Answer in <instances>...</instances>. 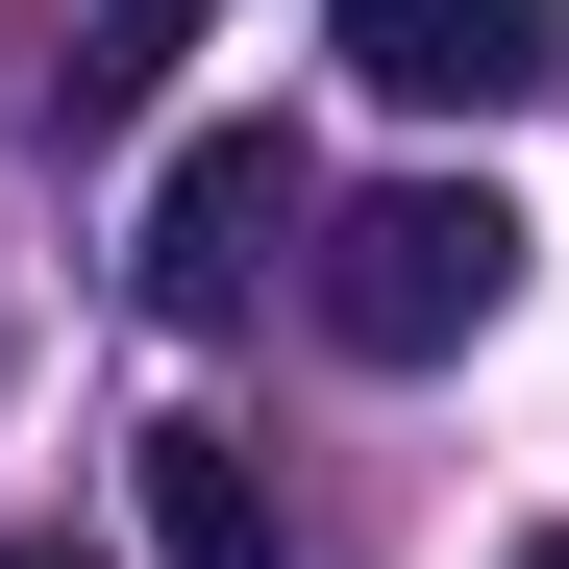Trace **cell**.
<instances>
[{"label": "cell", "instance_id": "obj_2", "mask_svg": "<svg viewBox=\"0 0 569 569\" xmlns=\"http://www.w3.org/2000/svg\"><path fill=\"white\" fill-rule=\"evenodd\" d=\"M272 248H298V124H199V149L149 173V248L124 272H149V322H223Z\"/></svg>", "mask_w": 569, "mask_h": 569}, {"label": "cell", "instance_id": "obj_4", "mask_svg": "<svg viewBox=\"0 0 569 569\" xmlns=\"http://www.w3.org/2000/svg\"><path fill=\"white\" fill-rule=\"evenodd\" d=\"M124 470H149V569H298V520H272L248 421H149Z\"/></svg>", "mask_w": 569, "mask_h": 569}, {"label": "cell", "instance_id": "obj_7", "mask_svg": "<svg viewBox=\"0 0 569 569\" xmlns=\"http://www.w3.org/2000/svg\"><path fill=\"white\" fill-rule=\"evenodd\" d=\"M520 569H569V520H545V545H520Z\"/></svg>", "mask_w": 569, "mask_h": 569}, {"label": "cell", "instance_id": "obj_3", "mask_svg": "<svg viewBox=\"0 0 569 569\" xmlns=\"http://www.w3.org/2000/svg\"><path fill=\"white\" fill-rule=\"evenodd\" d=\"M322 50L371 74V100H446V124H496L569 74V0H322Z\"/></svg>", "mask_w": 569, "mask_h": 569}, {"label": "cell", "instance_id": "obj_6", "mask_svg": "<svg viewBox=\"0 0 569 569\" xmlns=\"http://www.w3.org/2000/svg\"><path fill=\"white\" fill-rule=\"evenodd\" d=\"M0 569H74V545H0Z\"/></svg>", "mask_w": 569, "mask_h": 569}, {"label": "cell", "instance_id": "obj_5", "mask_svg": "<svg viewBox=\"0 0 569 569\" xmlns=\"http://www.w3.org/2000/svg\"><path fill=\"white\" fill-rule=\"evenodd\" d=\"M173 50H199V0H100V26H74V124H124Z\"/></svg>", "mask_w": 569, "mask_h": 569}, {"label": "cell", "instance_id": "obj_1", "mask_svg": "<svg viewBox=\"0 0 569 569\" xmlns=\"http://www.w3.org/2000/svg\"><path fill=\"white\" fill-rule=\"evenodd\" d=\"M496 298H520V199H496V173H397V199L322 223V322H347L371 371H446Z\"/></svg>", "mask_w": 569, "mask_h": 569}]
</instances>
